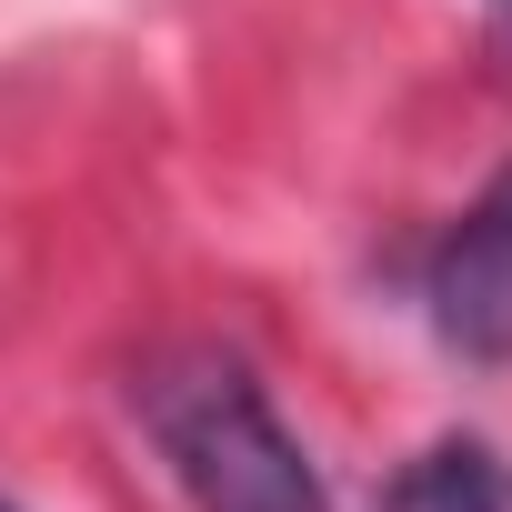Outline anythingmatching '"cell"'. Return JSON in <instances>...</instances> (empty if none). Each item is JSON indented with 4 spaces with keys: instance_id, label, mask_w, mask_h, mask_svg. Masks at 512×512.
Wrapping results in <instances>:
<instances>
[{
    "instance_id": "obj_1",
    "label": "cell",
    "mask_w": 512,
    "mask_h": 512,
    "mask_svg": "<svg viewBox=\"0 0 512 512\" xmlns=\"http://www.w3.org/2000/svg\"><path fill=\"white\" fill-rule=\"evenodd\" d=\"M131 412L171 462V482L191 492V512H332L312 452L282 432L262 382L221 342H161L131 372Z\"/></svg>"
},
{
    "instance_id": "obj_2",
    "label": "cell",
    "mask_w": 512,
    "mask_h": 512,
    "mask_svg": "<svg viewBox=\"0 0 512 512\" xmlns=\"http://www.w3.org/2000/svg\"><path fill=\"white\" fill-rule=\"evenodd\" d=\"M422 302H432V332H442L452 352H472V362H512V161H502L492 191L442 231Z\"/></svg>"
},
{
    "instance_id": "obj_3",
    "label": "cell",
    "mask_w": 512,
    "mask_h": 512,
    "mask_svg": "<svg viewBox=\"0 0 512 512\" xmlns=\"http://www.w3.org/2000/svg\"><path fill=\"white\" fill-rule=\"evenodd\" d=\"M382 512H512V472L482 442H432L422 462H402Z\"/></svg>"
},
{
    "instance_id": "obj_4",
    "label": "cell",
    "mask_w": 512,
    "mask_h": 512,
    "mask_svg": "<svg viewBox=\"0 0 512 512\" xmlns=\"http://www.w3.org/2000/svg\"><path fill=\"white\" fill-rule=\"evenodd\" d=\"M0 512H21V502H11V492H0Z\"/></svg>"
},
{
    "instance_id": "obj_5",
    "label": "cell",
    "mask_w": 512,
    "mask_h": 512,
    "mask_svg": "<svg viewBox=\"0 0 512 512\" xmlns=\"http://www.w3.org/2000/svg\"><path fill=\"white\" fill-rule=\"evenodd\" d=\"M502 11H512V0H502Z\"/></svg>"
}]
</instances>
